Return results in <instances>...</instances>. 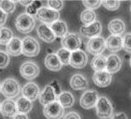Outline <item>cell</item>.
Listing matches in <instances>:
<instances>
[{
	"label": "cell",
	"instance_id": "7",
	"mask_svg": "<svg viewBox=\"0 0 131 119\" xmlns=\"http://www.w3.org/2000/svg\"><path fill=\"white\" fill-rule=\"evenodd\" d=\"M61 44L64 48L73 52L80 49L82 46V39L76 33H68L61 39Z\"/></svg>",
	"mask_w": 131,
	"mask_h": 119
},
{
	"label": "cell",
	"instance_id": "28",
	"mask_svg": "<svg viewBox=\"0 0 131 119\" xmlns=\"http://www.w3.org/2000/svg\"><path fill=\"white\" fill-rule=\"evenodd\" d=\"M81 21L84 24V25H90L96 21V14L92 10L85 9L81 13Z\"/></svg>",
	"mask_w": 131,
	"mask_h": 119
},
{
	"label": "cell",
	"instance_id": "3",
	"mask_svg": "<svg viewBox=\"0 0 131 119\" xmlns=\"http://www.w3.org/2000/svg\"><path fill=\"white\" fill-rule=\"evenodd\" d=\"M20 92V87L18 82L14 78L4 80L1 86V93L7 99L16 97Z\"/></svg>",
	"mask_w": 131,
	"mask_h": 119
},
{
	"label": "cell",
	"instance_id": "6",
	"mask_svg": "<svg viewBox=\"0 0 131 119\" xmlns=\"http://www.w3.org/2000/svg\"><path fill=\"white\" fill-rule=\"evenodd\" d=\"M43 114L47 119H60L64 116V108L56 100L44 106Z\"/></svg>",
	"mask_w": 131,
	"mask_h": 119
},
{
	"label": "cell",
	"instance_id": "39",
	"mask_svg": "<svg viewBox=\"0 0 131 119\" xmlns=\"http://www.w3.org/2000/svg\"><path fill=\"white\" fill-rule=\"evenodd\" d=\"M7 19V14L4 12L2 9H0V26L5 24Z\"/></svg>",
	"mask_w": 131,
	"mask_h": 119
},
{
	"label": "cell",
	"instance_id": "14",
	"mask_svg": "<svg viewBox=\"0 0 131 119\" xmlns=\"http://www.w3.org/2000/svg\"><path fill=\"white\" fill-rule=\"evenodd\" d=\"M57 95L55 90L51 85H47L44 87L43 91L39 95V101L42 105H46L51 104L54 101H56Z\"/></svg>",
	"mask_w": 131,
	"mask_h": 119
},
{
	"label": "cell",
	"instance_id": "4",
	"mask_svg": "<svg viewBox=\"0 0 131 119\" xmlns=\"http://www.w3.org/2000/svg\"><path fill=\"white\" fill-rule=\"evenodd\" d=\"M40 52V44L35 38L26 37L22 40V54L28 57L38 56Z\"/></svg>",
	"mask_w": 131,
	"mask_h": 119
},
{
	"label": "cell",
	"instance_id": "24",
	"mask_svg": "<svg viewBox=\"0 0 131 119\" xmlns=\"http://www.w3.org/2000/svg\"><path fill=\"white\" fill-rule=\"evenodd\" d=\"M74 95L69 91H63L57 96V101L64 108H69L75 104Z\"/></svg>",
	"mask_w": 131,
	"mask_h": 119
},
{
	"label": "cell",
	"instance_id": "40",
	"mask_svg": "<svg viewBox=\"0 0 131 119\" xmlns=\"http://www.w3.org/2000/svg\"><path fill=\"white\" fill-rule=\"evenodd\" d=\"M111 119H128V117L124 113H116L112 117Z\"/></svg>",
	"mask_w": 131,
	"mask_h": 119
},
{
	"label": "cell",
	"instance_id": "44",
	"mask_svg": "<svg viewBox=\"0 0 131 119\" xmlns=\"http://www.w3.org/2000/svg\"><path fill=\"white\" fill-rule=\"evenodd\" d=\"M1 86H2V84H1V80H0V92H1Z\"/></svg>",
	"mask_w": 131,
	"mask_h": 119
},
{
	"label": "cell",
	"instance_id": "17",
	"mask_svg": "<svg viewBox=\"0 0 131 119\" xmlns=\"http://www.w3.org/2000/svg\"><path fill=\"white\" fill-rule=\"evenodd\" d=\"M93 82L99 87H106L111 83L112 74L106 70L94 72L93 75Z\"/></svg>",
	"mask_w": 131,
	"mask_h": 119
},
{
	"label": "cell",
	"instance_id": "41",
	"mask_svg": "<svg viewBox=\"0 0 131 119\" xmlns=\"http://www.w3.org/2000/svg\"><path fill=\"white\" fill-rule=\"evenodd\" d=\"M52 87L54 88V90H55V91H56V95H57V96L59 95H60L61 92H60V86H59V85H58V83H57V82H56V80H54L52 82H51V85Z\"/></svg>",
	"mask_w": 131,
	"mask_h": 119
},
{
	"label": "cell",
	"instance_id": "20",
	"mask_svg": "<svg viewBox=\"0 0 131 119\" xmlns=\"http://www.w3.org/2000/svg\"><path fill=\"white\" fill-rule=\"evenodd\" d=\"M106 47L111 52H120L123 48V38L121 36L110 35L107 38Z\"/></svg>",
	"mask_w": 131,
	"mask_h": 119
},
{
	"label": "cell",
	"instance_id": "11",
	"mask_svg": "<svg viewBox=\"0 0 131 119\" xmlns=\"http://www.w3.org/2000/svg\"><path fill=\"white\" fill-rule=\"evenodd\" d=\"M88 62V56L82 50H78V51L72 52L70 58L69 65L74 68H82L86 66Z\"/></svg>",
	"mask_w": 131,
	"mask_h": 119
},
{
	"label": "cell",
	"instance_id": "45",
	"mask_svg": "<svg viewBox=\"0 0 131 119\" xmlns=\"http://www.w3.org/2000/svg\"><path fill=\"white\" fill-rule=\"evenodd\" d=\"M129 65H130V67H131V56H130V58H129Z\"/></svg>",
	"mask_w": 131,
	"mask_h": 119
},
{
	"label": "cell",
	"instance_id": "18",
	"mask_svg": "<svg viewBox=\"0 0 131 119\" xmlns=\"http://www.w3.org/2000/svg\"><path fill=\"white\" fill-rule=\"evenodd\" d=\"M121 65H122V61L117 55L112 54L107 58L106 71H107L109 74H113L117 73L121 70Z\"/></svg>",
	"mask_w": 131,
	"mask_h": 119
},
{
	"label": "cell",
	"instance_id": "26",
	"mask_svg": "<svg viewBox=\"0 0 131 119\" xmlns=\"http://www.w3.org/2000/svg\"><path fill=\"white\" fill-rule=\"evenodd\" d=\"M16 103L18 113L27 114L31 111V109L33 108L32 101H30L29 100L26 99L24 96L18 99Z\"/></svg>",
	"mask_w": 131,
	"mask_h": 119
},
{
	"label": "cell",
	"instance_id": "42",
	"mask_svg": "<svg viewBox=\"0 0 131 119\" xmlns=\"http://www.w3.org/2000/svg\"><path fill=\"white\" fill-rule=\"evenodd\" d=\"M13 119H29V117L26 114L17 113L16 115H15L14 117H13Z\"/></svg>",
	"mask_w": 131,
	"mask_h": 119
},
{
	"label": "cell",
	"instance_id": "23",
	"mask_svg": "<svg viewBox=\"0 0 131 119\" xmlns=\"http://www.w3.org/2000/svg\"><path fill=\"white\" fill-rule=\"evenodd\" d=\"M7 52L8 55L13 56H20L22 53V41L20 38L13 37L7 45Z\"/></svg>",
	"mask_w": 131,
	"mask_h": 119
},
{
	"label": "cell",
	"instance_id": "38",
	"mask_svg": "<svg viewBox=\"0 0 131 119\" xmlns=\"http://www.w3.org/2000/svg\"><path fill=\"white\" fill-rule=\"evenodd\" d=\"M38 9L36 7V6L33 3V4H31V5H29V7H27V14L31 16L34 15L36 16V14H37V12H38Z\"/></svg>",
	"mask_w": 131,
	"mask_h": 119
},
{
	"label": "cell",
	"instance_id": "8",
	"mask_svg": "<svg viewBox=\"0 0 131 119\" xmlns=\"http://www.w3.org/2000/svg\"><path fill=\"white\" fill-rule=\"evenodd\" d=\"M87 51L94 56H100L106 49V41L103 37L90 38L86 43Z\"/></svg>",
	"mask_w": 131,
	"mask_h": 119
},
{
	"label": "cell",
	"instance_id": "5",
	"mask_svg": "<svg viewBox=\"0 0 131 119\" xmlns=\"http://www.w3.org/2000/svg\"><path fill=\"white\" fill-rule=\"evenodd\" d=\"M36 17L44 24L52 25L60 19V13L49 7H41L38 10Z\"/></svg>",
	"mask_w": 131,
	"mask_h": 119
},
{
	"label": "cell",
	"instance_id": "37",
	"mask_svg": "<svg viewBox=\"0 0 131 119\" xmlns=\"http://www.w3.org/2000/svg\"><path fill=\"white\" fill-rule=\"evenodd\" d=\"M63 119H82V117H81L79 113L73 111L64 114V116L63 117Z\"/></svg>",
	"mask_w": 131,
	"mask_h": 119
},
{
	"label": "cell",
	"instance_id": "12",
	"mask_svg": "<svg viewBox=\"0 0 131 119\" xmlns=\"http://www.w3.org/2000/svg\"><path fill=\"white\" fill-rule=\"evenodd\" d=\"M102 31V24L99 21H96L93 24L90 25H83L81 27L80 33L84 37L93 38L95 37H99V35L101 34Z\"/></svg>",
	"mask_w": 131,
	"mask_h": 119
},
{
	"label": "cell",
	"instance_id": "32",
	"mask_svg": "<svg viewBox=\"0 0 131 119\" xmlns=\"http://www.w3.org/2000/svg\"><path fill=\"white\" fill-rule=\"evenodd\" d=\"M82 3L88 10L94 11V9L99 8L102 5L103 1H100V0H86L85 1V0H84V1H82Z\"/></svg>",
	"mask_w": 131,
	"mask_h": 119
},
{
	"label": "cell",
	"instance_id": "22",
	"mask_svg": "<svg viewBox=\"0 0 131 119\" xmlns=\"http://www.w3.org/2000/svg\"><path fill=\"white\" fill-rule=\"evenodd\" d=\"M107 28L112 35L121 36L125 32L126 26L122 20L113 19L109 22Z\"/></svg>",
	"mask_w": 131,
	"mask_h": 119
},
{
	"label": "cell",
	"instance_id": "21",
	"mask_svg": "<svg viewBox=\"0 0 131 119\" xmlns=\"http://www.w3.org/2000/svg\"><path fill=\"white\" fill-rule=\"evenodd\" d=\"M45 65L47 68V70L58 72L62 68V63L60 62V59L57 56V54L51 53L48 54L45 58Z\"/></svg>",
	"mask_w": 131,
	"mask_h": 119
},
{
	"label": "cell",
	"instance_id": "46",
	"mask_svg": "<svg viewBox=\"0 0 131 119\" xmlns=\"http://www.w3.org/2000/svg\"><path fill=\"white\" fill-rule=\"evenodd\" d=\"M0 108H1V104H0Z\"/></svg>",
	"mask_w": 131,
	"mask_h": 119
},
{
	"label": "cell",
	"instance_id": "10",
	"mask_svg": "<svg viewBox=\"0 0 131 119\" xmlns=\"http://www.w3.org/2000/svg\"><path fill=\"white\" fill-rule=\"evenodd\" d=\"M20 75L27 80H33L37 77L40 73L39 67L31 61L25 62L20 68Z\"/></svg>",
	"mask_w": 131,
	"mask_h": 119
},
{
	"label": "cell",
	"instance_id": "47",
	"mask_svg": "<svg viewBox=\"0 0 131 119\" xmlns=\"http://www.w3.org/2000/svg\"><path fill=\"white\" fill-rule=\"evenodd\" d=\"M130 12H131V5H130Z\"/></svg>",
	"mask_w": 131,
	"mask_h": 119
},
{
	"label": "cell",
	"instance_id": "48",
	"mask_svg": "<svg viewBox=\"0 0 131 119\" xmlns=\"http://www.w3.org/2000/svg\"><path fill=\"white\" fill-rule=\"evenodd\" d=\"M130 95H131V93H130Z\"/></svg>",
	"mask_w": 131,
	"mask_h": 119
},
{
	"label": "cell",
	"instance_id": "19",
	"mask_svg": "<svg viewBox=\"0 0 131 119\" xmlns=\"http://www.w3.org/2000/svg\"><path fill=\"white\" fill-rule=\"evenodd\" d=\"M70 86L75 91L85 90L89 86L88 81L83 74H75L72 76L70 79Z\"/></svg>",
	"mask_w": 131,
	"mask_h": 119
},
{
	"label": "cell",
	"instance_id": "1",
	"mask_svg": "<svg viewBox=\"0 0 131 119\" xmlns=\"http://www.w3.org/2000/svg\"><path fill=\"white\" fill-rule=\"evenodd\" d=\"M96 114L101 119L112 118L113 115V106L111 101L105 96L99 97L96 104Z\"/></svg>",
	"mask_w": 131,
	"mask_h": 119
},
{
	"label": "cell",
	"instance_id": "29",
	"mask_svg": "<svg viewBox=\"0 0 131 119\" xmlns=\"http://www.w3.org/2000/svg\"><path fill=\"white\" fill-rule=\"evenodd\" d=\"M12 38V32L11 29L2 27L0 29V43L3 45H7Z\"/></svg>",
	"mask_w": 131,
	"mask_h": 119
},
{
	"label": "cell",
	"instance_id": "27",
	"mask_svg": "<svg viewBox=\"0 0 131 119\" xmlns=\"http://www.w3.org/2000/svg\"><path fill=\"white\" fill-rule=\"evenodd\" d=\"M106 65H107V58L100 55V56H94L90 63V66L95 72L99 71H103L106 70Z\"/></svg>",
	"mask_w": 131,
	"mask_h": 119
},
{
	"label": "cell",
	"instance_id": "2",
	"mask_svg": "<svg viewBox=\"0 0 131 119\" xmlns=\"http://www.w3.org/2000/svg\"><path fill=\"white\" fill-rule=\"evenodd\" d=\"M35 21L33 16L28 15L27 13H22L16 17V27L18 31L22 34L30 33L34 29Z\"/></svg>",
	"mask_w": 131,
	"mask_h": 119
},
{
	"label": "cell",
	"instance_id": "31",
	"mask_svg": "<svg viewBox=\"0 0 131 119\" xmlns=\"http://www.w3.org/2000/svg\"><path fill=\"white\" fill-rule=\"evenodd\" d=\"M16 4L13 1L10 0H3V1L0 2V9L7 13V14H10L15 11Z\"/></svg>",
	"mask_w": 131,
	"mask_h": 119
},
{
	"label": "cell",
	"instance_id": "36",
	"mask_svg": "<svg viewBox=\"0 0 131 119\" xmlns=\"http://www.w3.org/2000/svg\"><path fill=\"white\" fill-rule=\"evenodd\" d=\"M123 48L125 52L131 53V34H126L123 38Z\"/></svg>",
	"mask_w": 131,
	"mask_h": 119
},
{
	"label": "cell",
	"instance_id": "35",
	"mask_svg": "<svg viewBox=\"0 0 131 119\" xmlns=\"http://www.w3.org/2000/svg\"><path fill=\"white\" fill-rule=\"evenodd\" d=\"M10 62V58H9L8 54L5 52L0 51V68H6Z\"/></svg>",
	"mask_w": 131,
	"mask_h": 119
},
{
	"label": "cell",
	"instance_id": "15",
	"mask_svg": "<svg viewBox=\"0 0 131 119\" xmlns=\"http://www.w3.org/2000/svg\"><path fill=\"white\" fill-rule=\"evenodd\" d=\"M37 34L40 38L47 43H53L56 38V36L51 29V27H49L46 24H40L38 25Z\"/></svg>",
	"mask_w": 131,
	"mask_h": 119
},
{
	"label": "cell",
	"instance_id": "9",
	"mask_svg": "<svg viewBox=\"0 0 131 119\" xmlns=\"http://www.w3.org/2000/svg\"><path fill=\"white\" fill-rule=\"evenodd\" d=\"M99 99L97 91L92 90H87L82 95L80 98L81 107L85 109H90L96 106V104Z\"/></svg>",
	"mask_w": 131,
	"mask_h": 119
},
{
	"label": "cell",
	"instance_id": "34",
	"mask_svg": "<svg viewBox=\"0 0 131 119\" xmlns=\"http://www.w3.org/2000/svg\"><path fill=\"white\" fill-rule=\"evenodd\" d=\"M48 7L56 12L60 11L64 7V2L62 0H49L47 1Z\"/></svg>",
	"mask_w": 131,
	"mask_h": 119
},
{
	"label": "cell",
	"instance_id": "30",
	"mask_svg": "<svg viewBox=\"0 0 131 119\" xmlns=\"http://www.w3.org/2000/svg\"><path fill=\"white\" fill-rule=\"evenodd\" d=\"M72 52L65 48H61L57 52V56L60 59L62 65H69L70 64V58H71Z\"/></svg>",
	"mask_w": 131,
	"mask_h": 119
},
{
	"label": "cell",
	"instance_id": "33",
	"mask_svg": "<svg viewBox=\"0 0 131 119\" xmlns=\"http://www.w3.org/2000/svg\"><path fill=\"white\" fill-rule=\"evenodd\" d=\"M120 1H116V0H112V1H108V0H106V1H103L102 5L108 11H116L117 9L120 7Z\"/></svg>",
	"mask_w": 131,
	"mask_h": 119
},
{
	"label": "cell",
	"instance_id": "13",
	"mask_svg": "<svg viewBox=\"0 0 131 119\" xmlns=\"http://www.w3.org/2000/svg\"><path fill=\"white\" fill-rule=\"evenodd\" d=\"M22 95L30 101H34L40 95V89L38 86L34 82H28L25 84L21 90Z\"/></svg>",
	"mask_w": 131,
	"mask_h": 119
},
{
	"label": "cell",
	"instance_id": "16",
	"mask_svg": "<svg viewBox=\"0 0 131 119\" xmlns=\"http://www.w3.org/2000/svg\"><path fill=\"white\" fill-rule=\"evenodd\" d=\"M16 103L11 99H7L2 103L0 113L4 117H13L17 114Z\"/></svg>",
	"mask_w": 131,
	"mask_h": 119
},
{
	"label": "cell",
	"instance_id": "43",
	"mask_svg": "<svg viewBox=\"0 0 131 119\" xmlns=\"http://www.w3.org/2000/svg\"><path fill=\"white\" fill-rule=\"evenodd\" d=\"M20 3H21V4H23V5H25V6H29V5H31L33 3H34V1H20Z\"/></svg>",
	"mask_w": 131,
	"mask_h": 119
},
{
	"label": "cell",
	"instance_id": "25",
	"mask_svg": "<svg viewBox=\"0 0 131 119\" xmlns=\"http://www.w3.org/2000/svg\"><path fill=\"white\" fill-rule=\"evenodd\" d=\"M51 29L57 38H64L68 34V25L63 21H57L51 25Z\"/></svg>",
	"mask_w": 131,
	"mask_h": 119
}]
</instances>
